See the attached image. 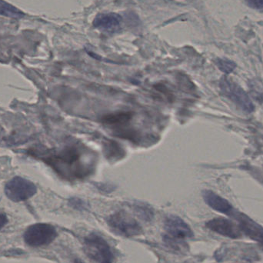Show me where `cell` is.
Returning <instances> with one entry per match:
<instances>
[{
	"label": "cell",
	"mask_w": 263,
	"mask_h": 263,
	"mask_svg": "<svg viewBox=\"0 0 263 263\" xmlns=\"http://www.w3.org/2000/svg\"><path fill=\"white\" fill-rule=\"evenodd\" d=\"M85 254L97 263H114V255L108 242L100 235L92 233L83 241Z\"/></svg>",
	"instance_id": "1"
},
{
	"label": "cell",
	"mask_w": 263,
	"mask_h": 263,
	"mask_svg": "<svg viewBox=\"0 0 263 263\" xmlns=\"http://www.w3.org/2000/svg\"><path fill=\"white\" fill-rule=\"evenodd\" d=\"M221 92L232 102L237 105L244 112H250L254 110V105L246 91L237 83L224 77L219 83Z\"/></svg>",
	"instance_id": "2"
},
{
	"label": "cell",
	"mask_w": 263,
	"mask_h": 263,
	"mask_svg": "<svg viewBox=\"0 0 263 263\" xmlns=\"http://www.w3.org/2000/svg\"><path fill=\"white\" fill-rule=\"evenodd\" d=\"M165 240L173 246H177L181 241L193 236V230L190 226L176 216H168L164 222Z\"/></svg>",
	"instance_id": "3"
},
{
	"label": "cell",
	"mask_w": 263,
	"mask_h": 263,
	"mask_svg": "<svg viewBox=\"0 0 263 263\" xmlns=\"http://www.w3.org/2000/svg\"><path fill=\"white\" fill-rule=\"evenodd\" d=\"M107 223L115 233L126 237L138 236L142 232L139 222L126 212H117L111 215Z\"/></svg>",
	"instance_id": "4"
},
{
	"label": "cell",
	"mask_w": 263,
	"mask_h": 263,
	"mask_svg": "<svg viewBox=\"0 0 263 263\" xmlns=\"http://www.w3.org/2000/svg\"><path fill=\"white\" fill-rule=\"evenodd\" d=\"M55 229L49 224L39 223L29 227L24 234V239L32 247H40L51 243L57 237Z\"/></svg>",
	"instance_id": "5"
},
{
	"label": "cell",
	"mask_w": 263,
	"mask_h": 263,
	"mask_svg": "<svg viewBox=\"0 0 263 263\" xmlns=\"http://www.w3.org/2000/svg\"><path fill=\"white\" fill-rule=\"evenodd\" d=\"M36 193V187L30 181L21 177H15L6 183L5 193L14 202L27 200Z\"/></svg>",
	"instance_id": "6"
},
{
	"label": "cell",
	"mask_w": 263,
	"mask_h": 263,
	"mask_svg": "<svg viewBox=\"0 0 263 263\" xmlns=\"http://www.w3.org/2000/svg\"><path fill=\"white\" fill-rule=\"evenodd\" d=\"M206 227L221 236L230 239H238L242 236V231L237 224L225 218H216L209 221Z\"/></svg>",
	"instance_id": "7"
},
{
	"label": "cell",
	"mask_w": 263,
	"mask_h": 263,
	"mask_svg": "<svg viewBox=\"0 0 263 263\" xmlns=\"http://www.w3.org/2000/svg\"><path fill=\"white\" fill-rule=\"evenodd\" d=\"M232 217L236 219L238 226L242 233H245L250 239L257 241L263 245V227L246 215L235 212Z\"/></svg>",
	"instance_id": "8"
},
{
	"label": "cell",
	"mask_w": 263,
	"mask_h": 263,
	"mask_svg": "<svg viewBox=\"0 0 263 263\" xmlns=\"http://www.w3.org/2000/svg\"><path fill=\"white\" fill-rule=\"evenodd\" d=\"M202 196L205 203L213 210L229 216H231L234 213V209L230 202L216 193L210 190H205L202 193Z\"/></svg>",
	"instance_id": "9"
},
{
	"label": "cell",
	"mask_w": 263,
	"mask_h": 263,
	"mask_svg": "<svg viewBox=\"0 0 263 263\" xmlns=\"http://www.w3.org/2000/svg\"><path fill=\"white\" fill-rule=\"evenodd\" d=\"M123 21V17L115 12L101 13L94 18L92 24L97 29L105 31L117 30Z\"/></svg>",
	"instance_id": "10"
},
{
	"label": "cell",
	"mask_w": 263,
	"mask_h": 263,
	"mask_svg": "<svg viewBox=\"0 0 263 263\" xmlns=\"http://www.w3.org/2000/svg\"><path fill=\"white\" fill-rule=\"evenodd\" d=\"M0 15L12 18H22L25 16L23 11L4 0H0Z\"/></svg>",
	"instance_id": "11"
},
{
	"label": "cell",
	"mask_w": 263,
	"mask_h": 263,
	"mask_svg": "<svg viewBox=\"0 0 263 263\" xmlns=\"http://www.w3.org/2000/svg\"><path fill=\"white\" fill-rule=\"evenodd\" d=\"M133 117L131 112H122L110 114L103 119V122L107 125H122L128 123Z\"/></svg>",
	"instance_id": "12"
},
{
	"label": "cell",
	"mask_w": 263,
	"mask_h": 263,
	"mask_svg": "<svg viewBox=\"0 0 263 263\" xmlns=\"http://www.w3.org/2000/svg\"><path fill=\"white\" fill-rule=\"evenodd\" d=\"M133 209H134L135 213L137 214L140 219L149 222L153 219L154 216V213L153 210L150 208L148 205H145L143 203H136L133 205Z\"/></svg>",
	"instance_id": "13"
},
{
	"label": "cell",
	"mask_w": 263,
	"mask_h": 263,
	"mask_svg": "<svg viewBox=\"0 0 263 263\" xmlns=\"http://www.w3.org/2000/svg\"><path fill=\"white\" fill-rule=\"evenodd\" d=\"M216 63L218 68L226 74L231 73L236 67V63L228 59H217Z\"/></svg>",
	"instance_id": "14"
},
{
	"label": "cell",
	"mask_w": 263,
	"mask_h": 263,
	"mask_svg": "<svg viewBox=\"0 0 263 263\" xmlns=\"http://www.w3.org/2000/svg\"><path fill=\"white\" fill-rule=\"evenodd\" d=\"M69 204L72 208L77 210H86L88 209V204L83 199L79 198H72L69 200Z\"/></svg>",
	"instance_id": "15"
},
{
	"label": "cell",
	"mask_w": 263,
	"mask_h": 263,
	"mask_svg": "<svg viewBox=\"0 0 263 263\" xmlns=\"http://www.w3.org/2000/svg\"><path fill=\"white\" fill-rule=\"evenodd\" d=\"M250 7L255 9H263V0H246Z\"/></svg>",
	"instance_id": "16"
},
{
	"label": "cell",
	"mask_w": 263,
	"mask_h": 263,
	"mask_svg": "<svg viewBox=\"0 0 263 263\" xmlns=\"http://www.w3.org/2000/svg\"><path fill=\"white\" fill-rule=\"evenodd\" d=\"M7 221L6 215L0 213V230L6 226V224L7 223Z\"/></svg>",
	"instance_id": "17"
},
{
	"label": "cell",
	"mask_w": 263,
	"mask_h": 263,
	"mask_svg": "<svg viewBox=\"0 0 263 263\" xmlns=\"http://www.w3.org/2000/svg\"><path fill=\"white\" fill-rule=\"evenodd\" d=\"M183 263H193V262H183Z\"/></svg>",
	"instance_id": "18"
}]
</instances>
